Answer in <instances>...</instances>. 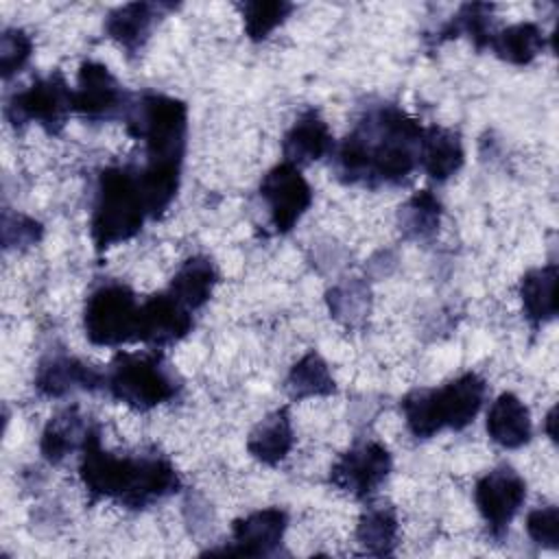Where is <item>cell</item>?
<instances>
[{
	"instance_id": "obj_1",
	"label": "cell",
	"mask_w": 559,
	"mask_h": 559,
	"mask_svg": "<svg viewBox=\"0 0 559 559\" xmlns=\"http://www.w3.org/2000/svg\"><path fill=\"white\" fill-rule=\"evenodd\" d=\"M424 127L395 105L369 109L336 151V175L345 183L397 186L419 166Z\"/></svg>"
},
{
	"instance_id": "obj_2",
	"label": "cell",
	"mask_w": 559,
	"mask_h": 559,
	"mask_svg": "<svg viewBox=\"0 0 559 559\" xmlns=\"http://www.w3.org/2000/svg\"><path fill=\"white\" fill-rule=\"evenodd\" d=\"M124 124L133 138L144 142L146 164L138 170V179L148 214L151 218H157L168 210L179 190L188 107L179 98L144 92L133 98Z\"/></svg>"
},
{
	"instance_id": "obj_3",
	"label": "cell",
	"mask_w": 559,
	"mask_h": 559,
	"mask_svg": "<svg viewBox=\"0 0 559 559\" xmlns=\"http://www.w3.org/2000/svg\"><path fill=\"white\" fill-rule=\"evenodd\" d=\"M79 476L92 498H109L129 509H144L179 489L177 469L168 459L111 454L103 450L94 424L81 448Z\"/></svg>"
},
{
	"instance_id": "obj_4",
	"label": "cell",
	"mask_w": 559,
	"mask_h": 559,
	"mask_svg": "<svg viewBox=\"0 0 559 559\" xmlns=\"http://www.w3.org/2000/svg\"><path fill=\"white\" fill-rule=\"evenodd\" d=\"M485 389V380L469 371L439 389L411 391L400 404L406 428L417 439H430L445 428L463 430L478 415Z\"/></svg>"
},
{
	"instance_id": "obj_5",
	"label": "cell",
	"mask_w": 559,
	"mask_h": 559,
	"mask_svg": "<svg viewBox=\"0 0 559 559\" xmlns=\"http://www.w3.org/2000/svg\"><path fill=\"white\" fill-rule=\"evenodd\" d=\"M148 216L135 168L109 166L100 170L90 223L98 251L133 238Z\"/></svg>"
},
{
	"instance_id": "obj_6",
	"label": "cell",
	"mask_w": 559,
	"mask_h": 559,
	"mask_svg": "<svg viewBox=\"0 0 559 559\" xmlns=\"http://www.w3.org/2000/svg\"><path fill=\"white\" fill-rule=\"evenodd\" d=\"M105 386L118 402L151 411L179 391V380L159 352H118L105 371Z\"/></svg>"
},
{
	"instance_id": "obj_7",
	"label": "cell",
	"mask_w": 559,
	"mask_h": 559,
	"mask_svg": "<svg viewBox=\"0 0 559 559\" xmlns=\"http://www.w3.org/2000/svg\"><path fill=\"white\" fill-rule=\"evenodd\" d=\"M83 328L94 345L118 347L138 341L140 304L135 293L120 282L98 286L85 301Z\"/></svg>"
},
{
	"instance_id": "obj_8",
	"label": "cell",
	"mask_w": 559,
	"mask_h": 559,
	"mask_svg": "<svg viewBox=\"0 0 559 559\" xmlns=\"http://www.w3.org/2000/svg\"><path fill=\"white\" fill-rule=\"evenodd\" d=\"M72 111V90L61 72L35 79L28 87L15 92L7 103V118L11 124L22 127L28 122L41 124L48 133H59Z\"/></svg>"
},
{
	"instance_id": "obj_9",
	"label": "cell",
	"mask_w": 559,
	"mask_h": 559,
	"mask_svg": "<svg viewBox=\"0 0 559 559\" xmlns=\"http://www.w3.org/2000/svg\"><path fill=\"white\" fill-rule=\"evenodd\" d=\"M131 103L133 96L122 90L107 66L98 61L81 63L76 87L72 90V111L94 122L114 118L124 120Z\"/></svg>"
},
{
	"instance_id": "obj_10",
	"label": "cell",
	"mask_w": 559,
	"mask_h": 559,
	"mask_svg": "<svg viewBox=\"0 0 559 559\" xmlns=\"http://www.w3.org/2000/svg\"><path fill=\"white\" fill-rule=\"evenodd\" d=\"M260 197L269 207V218L277 234H288L312 203L310 183L288 162H280L262 177Z\"/></svg>"
},
{
	"instance_id": "obj_11",
	"label": "cell",
	"mask_w": 559,
	"mask_h": 559,
	"mask_svg": "<svg viewBox=\"0 0 559 559\" xmlns=\"http://www.w3.org/2000/svg\"><path fill=\"white\" fill-rule=\"evenodd\" d=\"M526 498L524 478L509 465H500L476 480L474 500L491 535L500 537Z\"/></svg>"
},
{
	"instance_id": "obj_12",
	"label": "cell",
	"mask_w": 559,
	"mask_h": 559,
	"mask_svg": "<svg viewBox=\"0 0 559 559\" xmlns=\"http://www.w3.org/2000/svg\"><path fill=\"white\" fill-rule=\"evenodd\" d=\"M391 472V454L378 441L349 448L330 469V483L354 498L371 496Z\"/></svg>"
},
{
	"instance_id": "obj_13",
	"label": "cell",
	"mask_w": 559,
	"mask_h": 559,
	"mask_svg": "<svg viewBox=\"0 0 559 559\" xmlns=\"http://www.w3.org/2000/svg\"><path fill=\"white\" fill-rule=\"evenodd\" d=\"M288 526V515L280 507H269L238 518L231 524V544L221 550H210L212 555H245L264 557L271 555L280 544Z\"/></svg>"
},
{
	"instance_id": "obj_14",
	"label": "cell",
	"mask_w": 559,
	"mask_h": 559,
	"mask_svg": "<svg viewBox=\"0 0 559 559\" xmlns=\"http://www.w3.org/2000/svg\"><path fill=\"white\" fill-rule=\"evenodd\" d=\"M100 386H105V373L66 352H52L41 358L35 373V389L46 397H63L74 391H96Z\"/></svg>"
},
{
	"instance_id": "obj_15",
	"label": "cell",
	"mask_w": 559,
	"mask_h": 559,
	"mask_svg": "<svg viewBox=\"0 0 559 559\" xmlns=\"http://www.w3.org/2000/svg\"><path fill=\"white\" fill-rule=\"evenodd\" d=\"M190 330L192 312L186 306H181L168 290L157 293L140 304V343L162 347L181 341Z\"/></svg>"
},
{
	"instance_id": "obj_16",
	"label": "cell",
	"mask_w": 559,
	"mask_h": 559,
	"mask_svg": "<svg viewBox=\"0 0 559 559\" xmlns=\"http://www.w3.org/2000/svg\"><path fill=\"white\" fill-rule=\"evenodd\" d=\"M170 9L166 4L153 2H129L114 9L105 20V33L127 50V55H135L148 41L155 24Z\"/></svg>"
},
{
	"instance_id": "obj_17",
	"label": "cell",
	"mask_w": 559,
	"mask_h": 559,
	"mask_svg": "<svg viewBox=\"0 0 559 559\" xmlns=\"http://www.w3.org/2000/svg\"><path fill=\"white\" fill-rule=\"evenodd\" d=\"M334 148V138L328 129V122L317 111L301 114L282 140L284 162L293 166H308Z\"/></svg>"
},
{
	"instance_id": "obj_18",
	"label": "cell",
	"mask_w": 559,
	"mask_h": 559,
	"mask_svg": "<svg viewBox=\"0 0 559 559\" xmlns=\"http://www.w3.org/2000/svg\"><path fill=\"white\" fill-rule=\"evenodd\" d=\"M531 413L524 402L513 393L498 395L487 413V435L491 441L500 448L515 450L531 441Z\"/></svg>"
},
{
	"instance_id": "obj_19",
	"label": "cell",
	"mask_w": 559,
	"mask_h": 559,
	"mask_svg": "<svg viewBox=\"0 0 559 559\" xmlns=\"http://www.w3.org/2000/svg\"><path fill=\"white\" fill-rule=\"evenodd\" d=\"M465 151L459 133L443 127L424 129L419 142V166L435 181H445L463 166Z\"/></svg>"
},
{
	"instance_id": "obj_20",
	"label": "cell",
	"mask_w": 559,
	"mask_h": 559,
	"mask_svg": "<svg viewBox=\"0 0 559 559\" xmlns=\"http://www.w3.org/2000/svg\"><path fill=\"white\" fill-rule=\"evenodd\" d=\"M557 264L531 269L520 282V299L524 317L533 328H539L557 317Z\"/></svg>"
},
{
	"instance_id": "obj_21",
	"label": "cell",
	"mask_w": 559,
	"mask_h": 559,
	"mask_svg": "<svg viewBox=\"0 0 559 559\" xmlns=\"http://www.w3.org/2000/svg\"><path fill=\"white\" fill-rule=\"evenodd\" d=\"M293 443H295V432H293L290 415L286 408H277L251 430L247 439V450L255 461L264 465H277L288 456Z\"/></svg>"
},
{
	"instance_id": "obj_22",
	"label": "cell",
	"mask_w": 559,
	"mask_h": 559,
	"mask_svg": "<svg viewBox=\"0 0 559 559\" xmlns=\"http://www.w3.org/2000/svg\"><path fill=\"white\" fill-rule=\"evenodd\" d=\"M90 428L92 424L79 415L76 406L61 411L46 424L41 432V441H39L41 456L52 465L61 463L70 452L83 448V441Z\"/></svg>"
},
{
	"instance_id": "obj_23",
	"label": "cell",
	"mask_w": 559,
	"mask_h": 559,
	"mask_svg": "<svg viewBox=\"0 0 559 559\" xmlns=\"http://www.w3.org/2000/svg\"><path fill=\"white\" fill-rule=\"evenodd\" d=\"M216 282H218V271L214 262L207 255H192L175 273L168 293L192 312L205 306Z\"/></svg>"
},
{
	"instance_id": "obj_24",
	"label": "cell",
	"mask_w": 559,
	"mask_h": 559,
	"mask_svg": "<svg viewBox=\"0 0 559 559\" xmlns=\"http://www.w3.org/2000/svg\"><path fill=\"white\" fill-rule=\"evenodd\" d=\"M546 46L544 31L533 22L511 24L498 33H491L487 48L502 61L513 66L531 63Z\"/></svg>"
},
{
	"instance_id": "obj_25",
	"label": "cell",
	"mask_w": 559,
	"mask_h": 559,
	"mask_svg": "<svg viewBox=\"0 0 559 559\" xmlns=\"http://www.w3.org/2000/svg\"><path fill=\"white\" fill-rule=\"evenodd\" d=\"M336 384L328 369V362L317 354L308 352L301 356L288 371L286 378V393L290 400H306V397H321L334 393Z\"/></svg>"
},
{
	"instance_id": "obj_26",
	"label": "cell",
	"mask_w": 559,
	"mask_h": 559,
	"mask_svg": "<svg viewBox=\"0 0 559 559\" xmlns=\"http://www.w3.org/2000/svg\"><path fill=\"white\" fill-rule=\"evenodd\" d=\"M356 542L367 555H391L397 544V518L389 507H369L356 526Z\"/></svg>"
},
{
	"instance_id": "obj_27",
	"label": "cell",
	"mask_w": 559,
	"mask_h": 559,
	"mask_svg": "<svg viewBox=\"0 0 559 559\" xmlns=\"http://www.w3.org/2000/svg\"><path fill=\"white\" fill-rule=\"evenodd\" d=\"M441 203L430 190L415 192L400 207V229L411 240H426L439 229Z\"/></svg>"
},
{
	"instance_id": "obj_28",
	"label": "cell",
	"mask_w": 559,
	"mask_h": 559,
	"mask_svg": "<svg viewBox=\"0 0 559 559\" xmlns=\"http://www.w3.org/2000/svg\"><path fill=\"white\" fill-rule=\"evenodd\" d=\"M491 4H463L456 15L441 28L439 39H450V37H461L467 35L478 50L487 48L489 37H491Z\"/></svg>"
},
{
	"instance_id": "obj_29",
	"label": "cell",
	"mask_w": 559,
	"mask_h": 559,
	"mask_svg": "<svg viewBox=\"0 0 559 559\" xmlns=\"http://www.w3.org/2000/svg\"><path fill=\"white\" fill-rule=\"evenodd\" d=\"M369 286L358 280H349L336 284L328 293V306L334 319L343 321L345 325H358L369 314Z\"/></svg>"
},
{
	"instance_id": "obj_30",
	"label": "cell",
	"mask_w": 559,
	"mask_h": 559,
	"mask_svg": "<svg viewBox=\"0 0 559 559\" xmlns=\"http://www.w3.org/2000/svg\"><path fill=\"white\" fill-rule=\"evenodd\" d=\"M293 4L284 0H253L242 2L240 13L245 22V33L251 41L266 39L284 20L290 15Z\"/></svg>"
},
{
	"instance_id": "obj_31",
	"label": "cell",
	"mask_w": 559,
	"mask_h": 559,
	"mask_svg": "<svg viewBox=\"0 0 559 559\" xmlns=\"http://www.w3.org/2000/svg\"><path fill=\"white\" fill-rule=\"evenodd\" d=\"M33 39L22 28H4L0 35V74L11 79L31 59Z\"/></svg>"
},
{
	"instance_id": "obj_32",
	"label": "cell",
	"mask_w": 559,
	"mask_h": 559,
	"mask_svg": "<svg viewBox=\"0 0 559 559\" xmlns=\"http://www.w3.org/2000/svg\"><path fill=\"white\" fill-rule=\"evenodd\" d=\"M44 234L41 223L26 214L9 212L4 210L2 214V245L4 249H26L35 242H39Z\"/></svg>"
},
{
	"instance_id": "obj_33",
	"label": "cell",
	"mask_w": 559,
	"mask_h": 559,
	"mask_svg": "<svg viewBox=\"0 0 559 559\" xmlns=\"http://www.w3.org/2000/svg\"><path fill=\"white\" fill-rule=\"evenodd\" d=\"M526 533L542 548H559V509L555 504L533 509L526 518Z\"/></svg>"
},
{
	"instance_id": "obj_34",
	"label": "cell",
	"mask_w": 559,
	"mask_h": 559,
	"mask_svg": "<svg viewBox=\"0 0 559 559\" xmlns=\"http://www.w3.org/2000/svg\"><path fill=\"white\" fill-rule=\"evenodd\" d=\"M555 424H557V406H552L546 415V435L557 441V430H555Z\"/></svg>"
}]
</instances>
